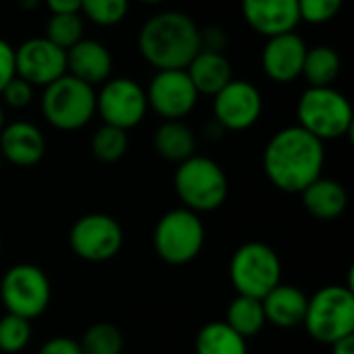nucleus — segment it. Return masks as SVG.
<instances>
[{
    "label": "nucleus",
    "instance_id": "obj_31",
    "mask_svg": "<svg viewBox=\"0 0 354 354\" xmlns=\"http://www.w3.org/2000/svg\"><path fill=\"white\" fill-rule=\"evenodd\" d=\"M344 0H299L301 21L311 25H324L338 17Z\"/></svg>",
    "mask_w": 354,
    "mask_h": 354
},
{
    "label": "nucleus",
    "instance_id": "obj_17",
    "mask_svg": "<svg viewBox=\"0 0 354 354\" xmlns=\"http://www.w3.org/2000/svg\"><path fill=\"white\" fill-rule=\"evenodd\" d=\"M46 153L44 133L27 120H15L0 131V156L12 166L29 168L41 162Z\"/></svg>",
    "mask_w": 354,
    "mask_h": 354
},
{
    "label": "nucleus",
    "instance_id": "obj_14",
    "mask_svg": "<svg viewBox=\"0 0 354 354\" xmlns=\"http://www.w3.org/2000/svg\"><path fill=\"white\" fill-rule=\"evenodd\" d=\"M15 68L33 87H46L66 75V50L48 37H29L15 48Z\"/></svg>",
    "mask_w": 354,
    "mask_h": 354
},
{
    "label": "nucleus",
    "instance_id": "obj_35",
    "mask_svg": "<svg viewBox=\"0 0 354 354\" xmlns=\"http://www.w3.org/2000/svg\"><path fill=\"white\" fill-rule=\"evenodd\" d=\"M37 354H83V353H81L79 342H75L73 338H68V336H56V338H50L48 342H44Z\"/></svg>",
    "mask_w": 354,
    "mask_h": 354
},
{
    "label": "nucleus",
    "instance_id": "obj_9",
    "mask_svg": "<svg viewBox=\"0 0 354 354\" xmlns=\"http://www.w3.org/2000/svg\"><path fill=\"white\" fill-rule=\"evenodd\" d=\"M50 301L52 284L46 272L33 263H17L0 280V303L10 315L31 322L44 315Z\"/></svg>",
    "mask_w": 354,
    "mask_h": 354
},
{
    "label": "nucleus",
    "instance_id": "obj_26",
    "mask_svg": "<svg viewBox=\"0 0 354 354\" xmlns=\"http://www.w3.org/2000/svg\"><path fill=\"white\" fill-rule=\"evenodd\" d=\"M79 346L83 354H122L124 338L114 324L100 322L85 330Z\"/></svg>",
    "mask_w": 354,
    "mask_h": 354
},
{
    "label": "nucleus",
    "instance_id": "obj_6",
    "mask_svg": "<svg viewBox=\"0 0 354 354\" xmlns=\"http://www.w3.org/2000/svg\"><path fill=\"white\" fill-rule=\"evenodd\" d=\"M41 112L58 131H79L95 116V89L68 73L44 87Z\"/></svg>",
    "mask_w": 354,
    "mask_h": 354
},
{
    "label": "nucleus",
    "instance_id": "obj_29",
    "mask_svg": "<svg viewBox=\"0 0 354 354\" xmlns=\"http://www.w3.org/2000/svg\"><path fill=\"white\" fill-rule=\"evenodd\" d=\"M31 340V322L17 317V315H2L0 317V353H21Z\"/></svg>",
    "mask_w": 354,
    "mask_h": 354
},
{
    "label": "nucleus",
    "instance_id": "obj_36",
    "mask_svg": "<svg viewBox=\"0 0 354 354\" xmlns=\"http://www.w3.org/2000/svg\"><path fill=\"white\" fill-rule=\"evenodd\" d=\"M52 15H66V12H79L81 0H44Z\"/></svg>",
    "mask_w": 354,
    "mask_h": 354
},
{
    "label": "nucleus",
    "instance_id": "obj_10",
    "mask_svg": "<svg viewBox=\"0 0 354 354\" xmlns=\"http://www.w3.org/2000/svg\"><path fill=\"white\" fill-rule=\"evenodd\" d=\"M147 110L145 89L131 77L108 79L95 91V114H100L104 124L129 131L143 122Z\"/></svg>",
    "mask_w": 354,
    "mask_h": 354
},
{
    "label": "nucleus",
    "instance_id": "obj_33",
    "mask_svg": "<svg viewBox=\"0 0 354 354\" xmlns=\"http://www.w3.org/2000/svg\"><path fill=\"white\" fill-rule=\"evenodd\" d=\"M226 48H228L226 29H222L218 25H209V27H203V29L199 27V50L224 54Z\"/></svg>",
    "mask_w": 354,
    "mask_h": 354
},
{
    "label": "nucleus",
    "instance_id": "obj_18",
    "mask_svg": "<svg viewBox=\"0 0 354 354\" xmlns=\"http://www.w3.org/2000/svg\"><path fill=\"white\" fill-rule=\"evenodd\" d=\"M66 73L91 87L102 85L112 75V54L97 39H81L66 50Z\"/></svg>",
    "mask_w": 354,
    "mask_h": 354
},
{
    "label": "nucleus",
    "instance_id": "obj_23",
    "mask_svg": "<svg viewBox=\"0 0 354 354\" xmlns=\"http://www.w3.org/2000/svg\"><path fill=\"white\" fill-rule=\"evenodd\" d=\"M340 71H342V58L334 48L330 46L307 48L301 77H305L309 87H332Z\"/></svg>",
    "mask_w": 354,
    "mask_h": 354
},
{
    "label": "nucleus",
    "instance_id": "obj_15",
    "mask_svg": "<svg viewBox=\"0 0 354 354\" xmlns=\"http://www.w3.org/2000/svg\"><path fill=\"white\" fill-rule=\"evenodd\" d=\"M305 54H307V44L299 33L295 31L280 33L268 37L261 52V68L268 79L286 85L301 77Z\"/></svg>",
    "mask_w": 354,
    "mask_h": 354
},
{
    "label": "nucleus",
    "instance_id": "obj_11",
    "mask_svg": "<svg viewBox=\"0 0 354 354\" xmlns=\"http://www.w3.org/2000/svg\"><path fill=\"white\" fill-rule=\"evenodd\" d=\"M68 243L73 253L89 263H102L114 259L124 243L122 226L108 214L81 216L71 232Z\"/></svg>",
    "mask_w": 354,
    "mask_h": 354
},
{
    "label": "nucleus",
    "instance_id": "obj_38",
    "mask_svg": "<svg viewBox=\"0 0 354 354\" xmlns=\"http://www.w3.org/2000/svg\"><path fill=\"white\" fill-rule=\"evenodd\" d=\"M15 2H17V6H19L21 10L31 12V10H35V8L39 6V2H41V0H15Z\"/></svg>",
    "mask_w": 354,
    "mask_h": 354
},
{
    "label": "nucleus",
    "instance_id": "obj_42",
    "mask_svg": "<svg viewBox=\"0 0 354 354\" xmlns=\"http://www.w3.org/2000/svg\"><path fill=\"white\" fill-rule=\"evenodd\" d=\"M0 255H2V241H0Z\"/></svg>",
    "mask_w": 354,
    "mask_h": 354
},
{
    "label": "nucleus",
    "instance_id": "obj_8",
    "mask_svg": "<svg viewBox=\"0 0 354 354\" xmlns=\"http://www.w3.org/2000/svg\"><path fill=\"white\" fill-rule=\"evenodd\" d=\"M230 282L236 295L263 299L282 280V261L278 253L259 241L241 245L228 266Z\"/></svg>",
    "mask_w": 354,
    "mask_h": 354
},
{
    "label": "nucleus",
    "instance_id": "obj_21",
    "mask_svg": "<svg viewBox=\"0 0 354 354\" xmlns=\"http://www.w3.org/2000/svg\"><path fill=\"white\" fill-rule=\"evenodd\" d=\"M301 199L305 209L317 220H336L344 214L348 205L346 189L338 180L324 178V176L313 180L301 193Z\"/></svg>",
    "mask_w": 354,
    "mask_h": 354
},
{
    "label": "nucleus",
    "instance_id": "obj_5",
    "mask_svg": "<svg viewBox=\"0 0 354 354\" xmlns=\"http://www.w3.org/2000/svg\"><path fill=\"white\" fill-rule=\"evenodd\" d=\"M297 120L319 141L342 139L353 131V106L334 87H307L297 102Z\"/></svg>",
    "mask_w": 354,
    "mask_h": 354
},
{
    "label": "nucleus",
    "instance_id": "obj_2",
    "mask_svg": "<svg viewBox=\"0 0 354 354\" xmlns=\"http://www.w3.org/2000/svg\"><path fill=\"white\" fill-rule=\"evenodd\" d=\"M137 46L156 71L187 68L199 52V27L183 10H164L143 23Z\"/></svg>",
    "mask_w": 354,
    "mask_h": 354
},
{
    "label": "nucleus",
    "instance_id": "obj_16",
    "mask_svg": "<svg viewBox=\"0 0 354 354\" xmlns=\"http://www.w3.org/2000/svg\"><path fill=\"white\" fill-rule=\"evenodd\" d=\"M241 10L247 25L263 37L295 31L301 23L299 0H241Z\"/></svg>",
    "mask_w": 354,
    "mask_h": 354
},
{
    "label": "nucleus",
    "instance_id": "obj_30",
    "mask_svg": "<svg viewBox=\"0 0 354 354\" xmlns=\"http://www.w3.org/2000/svg\"><path fill=\"white\" fill-rule=\"evenodd\" d=\"M129 2L131 0H81L79 12L100 27H112L127 17Z\"/></svg>",
    "mask_w": 354,
    "mask_h": 354
},
{
    "label": "nucleus",
    "instance_id": "obj_24",
    "mask_svg": "<svg viewBox=\"0 0 354 354\" xmlns=\"http://www.w3.org/2000/svg\"><path fill=\"white\" fill-rule=\"evenodd\" d=\"M197 354H247V340L226 322L205 324L195 338Z\"/></svg>",
    "mask_w": 354,
    "mask_h": 354
},
{
    "label": "nucleus",
    "instance_id": "obj_41",
    "mask_svg": "<svg viewBox=\"0 0 354 354\" xmlns=\"http://www.w3.org/2000/svg\"><path fill=\"white\" fill-rule=\"evenodd\" d=\"M2 162H4V160H2V156H0V168H2Z\"/></svg>",
    "mask_w": 354,
    "mask_h": 354
},
{
    "label": "nucleus",
    "instance_id": "obj_25",
    "mask_svg": "<svg viewBox=\"0 0 354 354\" xmlns=\"http://www.w3.org/2000/svg\"><path fill=\"white\" fill-rule=\"evenodd\" d=\"M226 324L241 334L245 340L257 336L266 322V313H263V305L261 299H253V297H245V295H236V299L228 305L226 311Z\"/></svg>",
    "mask_w": 354,
    "mask_h": 354
},
{
    "label": "nucleus",
    "instance_id": "obj_7",
    "mask_svg": "<svg viewBox=\"0 0 354 354\" xmlns=\"http://www.w3.org/2000/svg\"><path fill=\"white\" fill-rule=\"evenodd\" d=\"M205 245V226L199 214L176 207L166 212L153 228V249L170 266L191 263Z\"/></svg>",
    "mask_w": 354,
    "mask_h": 354
},
{
    "label": "nucleus",
    "instance_id": "obj_19",
    "mask_svg": "<svg viewBox=\"0 0 354 354\" xmlns=\"http://www.w3.org/2000/svg\"><path fill=\"white\" fill-rule=\"evenodd\" d=\"M307 303L309 297L299 286L282 284V282L261 299L266 322L282 330H292L303 326Z\"/></svg>",
    "mask_w": 354,
    "mask_h": 354
},
{
    "label": "nucleus",
    "instance_id": "obj_3",
    "mask_svg": "<svg viewBox=\"0 0 354 354\" xmlns=\"http://www.w3.org/2000/svg\"><path fill=\"white\" fill-rule=\"evenodd\" d=\"M303 326L319 344H336L354 334L353 284H330L309 297Z\"/></svg>",
    "mask_w": 354,
    "mask_h": 354
},
{
    "label": "nucleus",
    "instance_id": "obj_13",
    "mask_svg": "<svg viewBox=\"0 0 354 354\" xmlns=\"http://www.w3.org/2000/svg\"><path fill=\"white\" fill-rule=\"evenodd\" d=\"M212 108L214 120L224 131H247L259 120L263 112V97L253 83L232 79L214 95Z\"/></svg>",
    "mask_w": 354,
    "mask_h": 354
},
{
    "label": "nucleus",
    "instance_id": "obj_20",
    "mask_svg": "<svg viewBox=\"0 0 354 354\" xmlns=\"http://www.w3.org/2000/svg\"><path fill=\"white\" fill-rule=\"evenodd\" d=\"M189 79L193 81L199 95H216L224 85H228L232 77V64L226 54L199 50L195 58L185 68Z\"/></svg>",
    "mask_w": 354,
    "mask_h": 354
},
{
    "label": "nucleus",
    "instance_id": "obj_34",
    "mask_svg": "<svg viewBox=\"0 0 354 354\" xmlns=\"http://www.w3.org/2000/svg\"><path fill=\"white\" fill-rule=\"evenodd\" d=\"M15 77H17V68H15V48L6 39L0 37V91Z\"/></svg>",
    "mask_w": 354,
    "mask_h": 354
},
{
    "label": "nucleus",
    "instance_id": "obj_27",
    "mask_svg": "<svg viewBox=\"0 0 354 354\" xmlns=\"http://www.w3.org/2000/svg\"><path fill=\"white\" fill-rule=\"evenodd\" d=\"M129 149V135L122 129L102 124L91 137V153L102 164H114L124 158Z\"/></svg>",
    "mask_w": 354,
    "mask_h": 354
},
{
    "label": "nucleus",
    "instance_id": "obj_22",
    "mask_svg": "<svg viewBox=\"0 0 354 354\" xmlns=\"http://www.w3.org/2000/svg\"><path fill=\"white\" fill-rule=\"evenodd\" d=\"M153 147L166 162L180 164L195 156L197 139L185 120H164L153 135Z\"/></svg>",
    "mask_w": 354,
    "mask_h": 354
},
{
    "label": "nucleus",
    "instance_id": "obj_1",
    "mask_svg": "<svg viewBox=\"0 0 354 354\" xmlns=\"http://www.w3.org/2000/svg\"><path fill=\"white\" fill-rule=\"evenodd\" d=\"M324 141L303 127L280 129L263 149V172L268 180L284 193H303L324 172Z\"/></svg>",
    "mask_w": 354,
    "mask_h": 354
},
{
    "label": "nucleus",
    "instance_id": "obj_39",
    "mask_svg": "<svg viewBox=\"0 0 354 354\" xmlns=\"http://www.w3.org/2000/svg\"><path fill=\"white\" fill-rule=\"evenodd\" d=\"M4 124H6V122H4V104L0 102V131H2Z\"/></svg>",
    "mask_w": 354,
    "mask_h": 354
},
{
    "label": "nucleus",
    "instance_id": "obj_12",
    "mask_svg": "<svg viewBox=\"0 0 354 354\" xmlns=\"http://www.w3.org/2000/svg\"><path fill=\"white\" fill-rule=\"evenodd\" d=\"M147 106L164 120H185L197 106L199 93L185 68L158 71L147 89Z\"/></svg>",
    "mask_w": 354,
    "mask_h": 354
},
{
    "label": "nucleus",
    "instance_id": "obj_40",
    "mask_svg": "<svg viewBox=\"0 0 354 354\" xmlns=\"http://www.w3.org/2000/svg\"><path fill=\"white\" fill-rule=\"evenodd\" d=\"M137 2H143V4H162L166 0H137Z\"/></svg>",
    "mask_w": 354,
    "mask_h": 354
},
{
    "label": "nucleus",
    "instance_id": "obj_28",
    "mask_svg": "<svg viewBox=\"0 0 354 354\" xmlns=\"http://www.w3.org/2000/svg\"><path fill=\"white\" fill-rule=\"evenodd\" d=\"M83 19L79 12H66V15H52L46 25V35L52 44H56L62 50L73 48L77 41L83 39Z\"/></svg>",
    "mask_w": 354,
    "mask_h": 354
},
{
    "label": "nucleus",
    "instance_id": "obj_32",
    "mask_svg": "<svg viewBox=\"0 0 354 354\" xmlns=\"http://www.w3.org/2000/svg\"><path fill=\"white\" fill-rule=\"evenodd\" d=\"M33 85L27 83L25 79L21 77H15L8 81V85L0 91V102L6 104L8 108H15V110H21V108H27L33 100Z\"/></svg>",
    "mask_w": 354,
    "mask_h": 354
},
{
    "label": "nucleus",
    "instance_id": "obj_4",
    "mask_svg": "<svg viewBox=\"0 0 354 354\" xmlns=\"http://www.w3.org/2000/svg\"><path fill=\"white\" fill-rule=\"evenodd\" d=\"M174 189L183 207L195 214H207L224 205L228 197V178L216 160L191 156L176 166Z\"/></svg>",
    "mask_w": 354,
    "mask_h": 354
},
{
    "label": "nucleus",
    "instance_id": "obj_37",
    "mask_svg": "<svg viewBox=\"0 0 354 354\" xmlns=\"http://www.w3.org/2000/svg\"><path fill=\"white\" fill-rule=\"evenodd\" d=\"M332 354H354V334L332 344Z\"/></svg>",
    "mask_w": 354,
    "mask_h": 354
}]
</instances>
